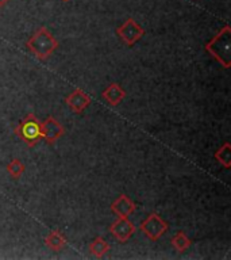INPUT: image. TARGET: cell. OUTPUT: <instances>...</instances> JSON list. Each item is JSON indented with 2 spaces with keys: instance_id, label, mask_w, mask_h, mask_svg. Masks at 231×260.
Here are the masks:
<instances>
[{
  "instance_id": "cell-8",
  "label": "cell",
  "mask_w": 231,
  "mask_h": 260,
  "mask_svg": "<svg viewBox=\"0 0 231 260\" xmlns=\"http://www.w3.org/2000/svg\"><path fill=\"white\" fill-rule=\"evenodd\" d=\"M65 105L68 106L74 114H80L91 105V98L83 89L76 88L65 98Z\"/></svg>"
},
{
  "instance_id": "cell-13",
  "label": "cell",
  "mask_w": 231,
  "mask_h": 260,
  "mask_svg": "<svg viewBox=\"0 0 231 260\" xmlns=\"http://www.w3.org/2000/svg\"><path fill=\"white\" fill-rule=\"evenodd\" d=\"M215 160L223 166L226 170L231 168V145L230 142H224L220 148L214 153Z\"/></svg>"
},
{
  "instance_id": "cell-6",
  "label": "cell",
  "mask_w": 231,
  "mask_h": 260,
  "mask_svg": "<svg viewBox=\"0 0 231 260\" xmlns=\"http://www.w3.org/2000/svg\"><path fill=\"white\" fill-rule=\"evenodd\" d=\"M137 228L127 217H118L111 225H109V233L119 241V243H127L131 236L135 233Z\"/></svg>"
},
{
  "instance_id": "cell-1",
  "label": "cell",
  "mask_w": 231,
  "mask_h": 260,
  "mask_svg": "<svg viewBox=\"0 0 231 260\" xmlns=\"http://www.w3.org/2000/svg\"><path fill=\"white\" fill-rule=\"evenodd\" d=\"M206 50L210 56H212L224 69L231 67V27L224 24L214 38L204 45Z\"/></svg>"
},
{
  "instance_id": "cell-16",
  "label": "cell",
  "mask_w": 231,
  "mask_h": 260,
  "mask_svg": "<svg viewBox=\"0 0 231 260\" xmlns=\"http://www.w3.org/2000/svg\"><path fill=\"white\" fill-rule=\"evenodd\" d=\"M8 2H10V0H0V8L6 7L8 4Z\"/></svg>"
},
{
  "instance_id": "cell-5",
  "label": "cell",
  "mask_w": 231,
  "mask_h": 260,
  "mask_svg": "<svg viewBox=\"0 0 231 260\" xmlns=\"http://www.w3.org/2000/svg\"><path fill=\"white\" fill-rule=\"evenodd\" d=\"M117 36L121 38L122 42H125L127 46H133L145 36V28L138 23L133 18L126 19L122 24L117 27Z\"/></svg>"
},
{
  "instance_id": "cell-3",
  "label": "cell",
  "mask_w": 231,
  "mask_h": 260,
  "mask_svg": "<svg viewBox=\"0 0 231 260\" xmlns=\"http://www.w3.org/2000/svg\"><path fill=\"white\" fill-rule=\"evenodd\" d=\"M14 133L28 146L34 148L42 140L41 133V122L34 114H27L15 127Z\"/></svg>"
},
{
  "instance_id": "cell-2",
  "label": "cell",
  "mask_w": 231,
  "mask_h": 260,
  "mask_svg": "<svg viewBox=\"0 0 231 260\" xmlns=\"http://www.w3.org/2000/svg\"><path fill=\"white\" fill-rule=\"evenodd\" d=\"M58 46H60V42L50 32V30L45 26L38 28L26 42V48L38 60H46L48 57H50L53 53L56 52Z\"/></svg>"
},
{
  "instance_id": "cell-11",
  "label": "cell",
  "mask_w": 231,
  "mask_h": 260,
  "mask_svg": "<svg viewBox=\"0 0 231 260\" xmlns=\"http://www.w3.org/2000/svg\"><path fill=\"white\" fill-rule=\"evenodd\" d=\"M68 244V240L65 237V235L58 229H53L46 237H45V245L50 248L52 251L60 252L62 251Z\"/></svg>"
},
{
  "instance_id": "cell-9",
  "label": "cell",
  "mask_w": 231,
  "mask_h": 260,
  "mask_svg": "<svg viewBox=\"0 0 231 260\" xmlns=\"http://www.w3.org/2000/svg\"><path fill=\"white\" fill-rule=\"evenodd\" d=\"M137 209V205L133 199L130 198L129 195L122 194L119 195L112 203H111V211L113 214H117L118 217H129L130 214H133Z\"/></svg>"
},
{
  "instance_id": "cell-7",
  "label": "cell",
  "mask_w": 231,
  "mask_h": 260,
  "mask_svg": "<svg viewBox=\"0 0 231 260\" xmlns=\"http://www.w3.org/2000/svg\"><path fill=\"white\" fill-rule=\"evenodd\" d=\"M41 133H42V140L53 145L54 142L58 141L64 136L65 129L56 118L53 115H49L45 121L41 122Z\"/></svg>"
},
{
  "instance_id": "cell-15",
  "label": "cell",
  "mask_w": 231,
  "mask_h": 260,
  "mask_svg": "<svg viewBox=\"0 0 231 260\" xmlns=\"http://www.w3.org/2000/svg\"><path fill=\"white\" fill-rule=\"evenodd\" d=\"M6 170H7L8 175H10L12 179L18 180V179L22 178V175L24 174L26 167H24V164L22 162V160H19V158H12L11 161L7 164V167H6Z\"/></svg>"
},
{
  "instance_id": "cell-17",
  "label": "cell",
  "mask_w": 231,
  "mask_h": 260,
  "mask_svg": "<svg viewBox=\"0 0 231 260\" xmlns=\"http://www.w3.org/2000/svg\"><path fill=\"white\" fill-rule=\"evenodd\" d=\"M62 2H65V3H66V2H70V0H62Z\"/></svg>"
},
{
  "instance_id": "cell-14",
  "label": "cell",
  "mask_w": 231,
  "mask_h": 260,
  "mask_svg": "<svg viewBox=\"0 0 231 260\" xmlns=\"http://www.w3.org/2000/svg\"><path fill=\"white\" fill-rule=\"evenodd\" d=\"M109 244L105 241L103 237H96L92 243L89 244V252L92 253L95 257H103L108 253Z\"/></svg>"
},
{
  "instance_id": "cell-4",
  "label": "cell",
  "mask_w": 231,
  "mask_h": 260,
  "mask_svg": "<svg viewBox=\"0 0 231 260\" xmlns=\"http://www.w3.org/2000/svg\"><path fill=\"white\" fill-rule=\"evenodd\" d=\"M139 229L143 235L147 237L151 241H157L165 235L168 229H169V225L166 221H164L161 215L157 214V213H150L147 217H146L143 221L139 225Z\"/></svg>"
},
{
  "instance_id": "cell-10",
  "label": "cell",
  "mask_w": 231,
  "mask_h": 260,
  "mask_svg": "<svg viewBox=\"0 0 231 260\" xmlns=\"http://www.w3.org/2000/svg\"><path fill=\"white\" fill-rule=\"evenodd\" d=\"M101 95H103V98H104L105 101L108 102L109 105L115 107V106L121 105L127 93H126L125 89L122 88L121 84L112 83V84H109L108 87L101 92Z\"/></svg>"
},
{
  "instance_id": "cell-12",
  "label": "cell",
  "mask_w": 231,
  "mask_h": 260,
  "mask_svg": "<svg viewBox=\"0 0 231 260\" xmlns=\"http://www.w3.org/2000/svg\"><path fill=\"white\" fill-rule=\"evenodd\" d=\"M170 244H172V247H173L176 251L182 253V252H185L186 249L192 245V240L185 235V232L178 231L177 233H174L173 237L170 239Z\"/></svg>"
}]
</instances>
